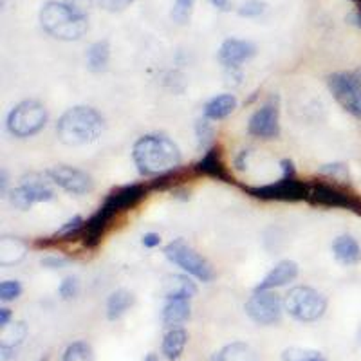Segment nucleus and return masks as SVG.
Instances as JSON below:
<instances>
[{"label": "nucleus", "mask_w": 361, "mask_h": 361, "mask_svg": "<svg viewBox=\"0 0 361 361\" xmlns=\"http://www.w3.org/2000/svg\"><path fill=\"white\" fill-rule=\"evenodd\" d=\"M132 159L141 176H166L183 161L180 150L170 137L163 134H147L134 143Z\"/></svg>", "instance_id": "nucleus-1"}, {"label": "nucleus", "mask_w": 361, "mask_h": 361, "mask_svg": "<svg viewBox=\"0 0 361 361\" xmlns=\"http://www.w3.org/2000/svg\"><path fill=\"white\" fill-rule=\"evenodd\" d=\"M147 197V188L143 185H128L114 190L109 193L102 208L96 212L89 221L85 222L82 230V243L85 247H96L102 240V235L105 233L107 226L111 224L112 219L121 212L134 208L137 202Z\"/></svg>", "instance_id": "nucleus-2"}, {"label": "nucleus", "mask_w": 361, "mask_h": 361, "mask_svg": "<svg viewBox=\"0 0 361 361\" xmlns=\"http://www.w3.org/2000/svg\"><path fill=\"white\" fill-rule=\"evenodd\" d=\"M40 24L47 35L56 40L76 42L83 38L89 29V18L85 11L69 2L51 0L42 8Z\"/></svg>", "instance_id": "nucleus-3"}, {"label": "nucleus", "mask_w": 361, "mask_h": 361, "mask_svg": "<svg viewBox=\"0 0 361 361\" xmlns=\"http://www.w3.org/2000/svg\"><path fill=\"white\" fill-rule=\"evenodd\" d=\"M105 130V119L96 109L78 105L63 112L56 123V135L67 147L94 143Z\"/></svg>", "instance_id": "nucleus-4"}, {"label": "nucleus", "mask_w": 361, "mask_h": 361, "mask_svg": "<svg viewBox=\"0 0 361 361\" xmlns=\"http://www.w3.org/2000/svg\"><path fill=\"white\" fill-rule=\"evenodd\" d=\"M283 309L298 322H316L327 311V298L309 286H296L289 289L283 300Z\"/></svg>", "instance_id": "nucleus-5"}, {"label": "nucleus", "mask_w": 361, "mask_h": 361, "mask_svg": "<svg viewBox=\"0 0 361 361\" xmlns=\"http://www.w3.org/2000/svg\"><path fill=\"white\" fill-rule=\"evenodd\" d=\"M47 118H49L47 111L40 102L25 99V102H20L11 109L6 127H8L9 134L24 140V137L38 134L47 125Z\"/></svg>", "instance_id": "nucleus-6"}, {"label": "nucleus", "mask_w": 361, "mask_h": 361, "mask_svg": "<svg viewBox=\"0 0 361 361\" xmlns=\"http://www.w3.org/2000/svg\"><path fill=\"white\" fill-rule=\"evenodd\" d=\"M164 257L172 264L179 266L185 273H188L190 276H195L201 282L214 280V267L209 266L208 260L201 257L190 244H186L185 238L172 240L169 246L164 247Z\"/></svg>", "instance_id": "nucleus-7"}, {"label": "nucleus", "mask_w": 361, "mask_h": 361, "mask_svg": "<svg viewBox=\"0 0 361 361\" xmlns=\"http://www.w3.org/2000/svg\"><path fill=\"white\" fill-rule=\"evenodd\" d=\"M251 197L262 199V201H307L309 199V185L304 180H298L296 177H282L271 185L251 186L246 188Z\"/></svg>", "instance_id": "nucleus-8"}, {"label": "nucleus", "mask_w": 361, "mask_h": 361, "mask_svg": "<svg viewBox=\"0 0 361 361\" xmlns=\"http://www.w3.org/2000/svg\"><path fill=\"white\" fill-rule=\"evenodd\" d=\"M309 202L325 208L350 209L354 214L361 215V197L354 195L349 190H343L336 185L327 183H311L309 185Z\"/></svg>", "instance_id": "nucleus-9"}, {"label": "nucleus", "mask_w": 361, "mask_h": 361, "mask_svg": "<svg viewBox=\"0 0 361 361\" xmlns=\"http://www.w3.org/2000/svg\"><path fill=\"white\" fill-rule=\"evenodd\" d=\"M329 89L334 99L349 114L361 118V83L354 73H334L329 76Z\"/></svg>", "instance_id": "nucleus-10"}, {"label": "nucleus", "mask_w": 361, "mask_h": 361, "mask_svg": "<svg viewBox=\"0 0 361 361\" xmlns=\"http://www.w3.org/2000/svg\"><path fill=\"white\" fill-rule=\"evenodd\" d=\"M246 314L255 324L275 325L282 320L283 304L280 296L273 291H255L244 305Z\"/></svg>", "instance_id": "nucleus-11"}, {"label": "nucleus", "mask_w": 361, "mask_h": 361, "mask_svg": "<svg viewBox=\"0 0 361 361\" xmlns=\"http://www.w3.org/2000/svg\"><path fill=\"white\" fill-rule=\"evenodd\" d=\"M45 176L49 177L53 185L60 186L73 195H83V193L92 192V188H94V180L89 173L67 166V164H58V166L45 170Z\"/></svg>", "instance_id": "nucleus-12"}, {"label": "nucleus", "mask_w": 361, "mask_h": 361, "mask_svg": "<svg viewBox=\"0 0 361 361\" xmlns=\"http://www.w3.org/2000/svg\"><path fill=\"white\" fill-rule=\"evenodd\" d=\"M247 132L255 137L262 140H273L280 134V109L279 98H271L269 102L264 103L259 111L255 112L247 123Z\"/></svg>", "instance_id": "nucleus-13"}, {"label": "nucleus", "mask_w": 361, "mask_h": 361, "mask_svg": "<svg viewBox=\"0 0 361 361\" xmlns=\"http://www.w3.org/2000/svg\"><path fill=\"white\" fill-rule=\"evenodd\" d=\"M257 47L247 40H238V38H228L222 42L221 49H219V62L226 67V69H238L240 63L247 62L250 58L255 56Z\"/></svg>", "instance_id": "nucleus-14"}, {"label": "nucleus", "mask_w": 361, "mask_h": 361, "mask_svg": "<svg viewBox=\"0 0 361 361\" xmlns=\"http://www.w3.org/2000/svg\"><path fill=\"white\" fill-rule=\"evenodd\" d=\"M298 276V264L293 260H282L264 276L262 282L255 288V291H273L276 288H283Z\"/></svg>", "instance_id": "nucleus-15"}, {"label": "nucleus", "mask_w": 361, "mask_h": 361, "mask_svg": "<svg viewBox=\"0 0 361 361\" xmlns=\"http://www.w3.org/2000/svg\"><path fill=\"white\" fill-rule=\"evenodd\" d=\"M20 188L24 190L25 195L31 199V202H47L54 197V190L51 186V179L42 173H27L22 177Z\"/></svg>", "instance_id": "nucleus-16"}, {"label": "nucleus", "mask_w": 361, "mask_h": 361, "mask_svg": "<svg viewBox=\"0 0 361 361\" xmlns=\"http://www.w3.org/2000/svg\"><path fill=\"white\" fill-rule=\"evenodd\" d=\"M27 336V325L25 322H15V324L8 325L2 329L0 334V353L4 360L17 356V349L22 345V341Z\"/></svg>", "instance_id": "nucleus-17"}, {"label": "nucleus", "mask_w": 361, "mask_h": 361, "mask_svg": "<svg viewBox=\"0 0 361 361\" xmlns=\"http://www.w3.org/2000/svg\"><path fill=\"white\" fill-rule=\"evenodd\" d=\"M195 170L204 176L209 177H215L219 180H228L230 176L226 172V166H224V161L221 157V148L219 147H212L209 150H206L204 156L201 157L197 164H195Z\"/></svg>", "instance_id": "nucleus-18"}, {"label": "nucleus", "mask_w": 361, "mask_h": 361, "mask_svg": "<svg viewBox=\"0 0 361 361\" xmlns=\"http://www.w3.org/2000/svg\"><path fill=\"white\" fill-rule=\"evenodd\" d=\"M334 259L343 266H354L361 260V247L350 235H340L333 243Z\"/></svg>", "instance_id": "nucleus-19"}, {"label": "nucleus", "mask_w": 361, "mask_h": 361, "mask_svg": "<svg viewBox=\"0 0 361 361\" xmlns=\"http://www.w3.org/2000/svg\"><path fill=\"white\" fill-rule=\"evenodd\" d=\"M192 314V307H190L188 298H169L163 307V320L164 327H176V325L186 322Z\"/></svg>", "instance_id": "nucleus-20"}, {"label": "nucleus", "mask_w": 361, "mask_h": 361, "mask_svg": "<svg viewBox=\"0 0 361 361\" xmlns=\"http://www.w3.org/2000/svg\"><path fill=\"white\" fill-rule=\"evenodd\" d=\"M27 243L17 237L0 238V266H13L25 259Z\"/></svg>", "instance_id": "nucleus-21"}, {"label": "nucleus", "mask_w": 361, "mask_h": 361, "mask_svg": "<svg viewBox=\"0 0 361 361\" xmlns=\"http://www.w3.org/2000/svg\"><path fill=\"white\" fill-rule=\"evenodd\" d=\"M188 343V333L183 327H172L164 334L163 354L169 361H176L183 356L185 347Z\"/></svg>", "instance_id": "nucleus-22"}, {"label": "nucleus", "mask_w": 361, "mask_h": 361, "mask_svg": "<svg viewBox=\"0 0 361 361\" xmlns=\"http://www.w3.org/2000/svg\"><path fill=\"white\" fill-rule=\"evenodd\" d=\"M197 295V286L195 282L185 275H173L166 279L164 286V298H193Z\"/></svg>", "instance_id": "nucleus-23"}, {"label": "nucleus", "mask_w": 361, "mask_h": 361, "mask_svg": "<svg viewBox=\"0 0 361 361\" xmlns=\"http://www.w3.org/2000/svg\"><path fill=\"white\" fill-rule=\"evenodd\" d=\"M237 109V98L233 94H219L206 102L204 118L208 119H224Z\"/></svg>", "instance_id": "nucleus-24"}, {"label": "nucleus", "mask_w": 361, "mask_h": 361, "mask_svg": "<svg viewBox=\"0 0 361 361\" xmlns=\"http://www.w3.org/2000/svg\"><path fill=\"white\" fill-rule=\"evenodd\" d=\"M135 304L134 293H130L128 289H118V291L112 293L107 300V318L111 322L119 320L132 305Z\"/></svg>", "instance_id": "nucleus-25"}, {"label": "nucleus", "mask_w": 361, "mask_h": 361, "mask_svg": "<svg viewBox=\"0 0 361 361\" xmlns=\"http://www.w3.org/2000/svg\"><path fill=\"white\" fill-rule=\"evenodd\" d=\"M212 361H259V356L247 343L233 341V343L222 347Z\"/></svg>", "instance_id": "nucleus-26"}, {"label": "nucleus", "mask_w": 361, "mask_h": 361, "mask_svg": "<svg viewBox=\"0 0 361 361\" xmlns=\"http://www.w3.org/2000/svg\"><path fill=\"white\" fill-rule=\"evenodd\" d=\"M111 60V44L109 40H99L92 44L87 51V66L92 73H103Z\"/></svg>", "instance_id": "nucleus-27"}, {"label": "nucleus", "mask_w": 361, "mask_h": 361, "mask_svg": "<svg viewBox=\"0 0 361 361\" xmlns=\"http://www.w3.org/2000/svg\"><path fill=\"white\" fill-rule=\"evenodd\" d=\"M62 361H96L94 350L85 340L73 341L71 345H67Z\"/></svg>", "instance_id": "nucleus-28"}, {"label": "nucleus", "mask_w": 361, "mask_h": 361, "mask_svg": "<svg viewBox=\"0 0 361 361\" xmlns=\"http://www.w3.org/2000/svg\"><path fill=\"white\" fill-rule=\"evenodd\" d=\"M195 135H197V143H199V150L206 152L209 148L214 147L215 141V130L209 123L208 118L197 119V123H195Z\"/></svg>", "instance_id": "nucleus-29"}, {"label": "nucleus", "mask_w": 361, "mask_h": 361, "mask_svg": "<svg viewBox=\"0 0 361 361\" xmlns=\"http://www.w3.org/2000/svg\"><path fill=\"white\" fill-rule=\"evenodd\" d=\"M283 361H325L324 354L312 349H300V347H291L286 349L282 354Z\"/></svg>", "instance_id": "nucleus-30"}, {"label": "nucleus", "mask_w": 361, "mask_h": 361, "mask_svg": "<svg viewBox=\"0 0 361 361\" xmlns=\"http://www.w3.org/2000/svg\"><path fill=\"white\" fill-rule=\"evenodd\" d=\"M193 13V0H176V4H173L172 13H170V17L176 24L179 25H186L192 18Z\"/></svg>", "instance_id": "nucleus-31"}, {"label": "nucleus", "mask_w": 361, "mask_h": 361, "mask_svg": "<svg viewBox=\"0 0 361 361\" xmlns=\"http://www.w3.org/2000/svg\"><path fill=\"white\" fill-rule=\"evenodd\" d=\"M83 226H85L83 219L80 217V215H74L71 221H67L66 224H63L56 233H54V238H58V240H66V238H71L73 235L82 233Z\"/></svg>", "instance_id": "nucleus-32"}, {"label": "nucleus", "mask_w": 361, "mask_h": 361, "mask_svg": "<svg viewBox=\"0 0 361 361\" xmlns=\"http://www.w3.org/2000/svg\"><path fill=\"white\" fill-rule=\"evenodd\" d=\"M266 9L267 4L262 2V0H247V2H244V4L238 8V15L246 18H257L260 17V15H264Z\"/></svg>", "instance_id": "nucleus-33"}, {"label": "nucleus", "mask_w": 361, "mask_h": 361, "mask_svg": "<svg viewBox=\"0 0 361 361\" xmlns=\"http://www.w3.org/2000/svg\"><path fill=\"white\" fill-rule=\"evenodd\" d=\"M22 295V286L18 280H6L0 283V300L2 302H11Z\"/></svg>", "instance_id": "nucleus-34"}, {"label": "nucleus", "mask_w": 361, "mask_h": 361, "mask_svg": "<svg viewBox=\"0 0 361 361\" xmlns=\"http://www.w3.org/2000/svg\"><path fill=\"white\" fill-rule=\"evenodd\" d=\"M78 293H80V282L76 276H67V279H63V282L60 283V288H58V295L62 296L63 300L76 298Z\"/></svg>", "instance_id": "nucleus-35"}, {"label": "nucleus", "mask_w": 361, "mask_h": 361, "mask_svg": "<svg viewBox=\"0 0 361 361\" xmlns=\"http://www.w3.org/2000/svg\"><path fill=\"white\" fill-rule=\"evenodd\" d=\"M320 172L324 176L331 177L334 180H347L349 179V170L345 166L343 163H331V164H324L320 169Z\"/></svg>", "instance_id": "nucleus-36"}, {"label": "nucleus", "mask_w": 361, "mask_h": 361, "mask_svg": "<svg viewBox=\"0 0 361 361\" xmlns=\"http://www.w3.org/2000/svg\"><path fill=\"white\" fill-rule=\"evenodd\" d=\"M9 201H11V204L15 206V208L22 209V212H25V209H29V208H31V206H33L31 199H29L27 195H25V192L20 188V186L9 192Z\"/></svg>", "instance_id": "nucleus-37"}, {"label": "nucleus", "mask_w": 361, "mask_h": 361, "mask_svg": "<svg viewBox=\"0 0 361 361\" xmlns=\"http://www.w3.org/2000/svg\"><path fill=\"white\" fill-rule=\"evenodd\" d=\"M96 2H98L99 8H103L105 11L119 13L123 11V9H127L134 0H96Z\"/></svg>", "instance_id": "nucleus-38"}, {"label": "nucleus", "mask_w": 361, "mask_h": 361, "mask_svg": "<svg viewBox=\"0 0 361 361\" xmlns=\"http://www.w3.org/2000/svg\"><path fill=\"white\" fill-rule=\"evenodd\" d=\"M69 264V260L63 259V257H58V255H47L42 259V266L47 267V269H62Z\"/></svg>", "instance_id": "nucleus-39"}, {"label": "nucleus", "mask_w": 361, "mask_h": 361, "mask_svg": "<svg viewBox=\"0 0 361 361\" xmlns=\"http://www.w3.org/2000/svg\"><path fill=\"white\" fill-rule=\"evenodd\" d=\"M141 243H143L145 247H157L161 244V237L159 233H154V231H150V233H145L143 238H141Z\"/></svg>", "instance_id": "nucleus-40"}, {"label": "nucleus", "mask_w": 361, "mask_h": 361, "mask_svg": "<svg viewBox=\"0 0 361 361\" xmlns=\"http://www.w3.org/2000/svg\"><path fill=\"white\" fill-rule=\"evenodd\" d=\"M250 156H251L250 150H243V152L238 154L237 159H235V166H237V170H240V172H243V170H246L247 157H250Z\"/></svg>", "instance_id": "nucleus-41"}, {"label": "nucleus", "mask_w": 361, "mask_h": 361, "mask_svg": "<svg viewBox=\"0 0 361 361\" xmlns=\"http://www.w3.org/2000/svg\"><path fill=\"white\" fill-rule=\"evenodd\" d=\"M208 2L219 11H230L231 9V0H208Z\"/></svg>", "instance_id": "nucleus-42"}, {"label": "nucleus", "mask_w": 361, "mask_h": 361, "mask_svg": "<svg viewBox=\"0 0 361 361\" xmlns=\"http://www.w3.org/2000/svg\"><path fill=\"white\" fill-rule=\"evenodd\" d=\"M280 164H282V170H283L282 177H295V166H293L291 159H283Z\"/></svg>", "instance_id": "nucleus-43"}, {"label": "nucleus", "mask_w": 361, "mask_h": 361, "mask_svg": "<svg viewBox=\"0 0 361 361\" xmlns=\"http://www.w3.org/2000/svg\"><path fill=\"white\" fill-rule=\"evenodd\" d=\"M9 320H11V311L8 307H0V327H8Z\"/></svg>", "instance_id": "nucleus-44"}, {"label": "nucleus", "mask_w": 361, "mask_h": 361, "mask_svg": "<svg viewBox=\"0 0 361 361\" xmlns=\"http://www.w3.org/2000/svg\"><path fill=\"white\" fill-rule=\"evenodd\" d=\"M0 193L2 195L8 193V172L6 170H0Z\"/></svg>", "instance_id": "nucleus-45"}, {"label": "nucleus", "mask_w": 361, "mask_h": 361, "mask_svg": "<svg viewBox=\"0 0 361 361\" xmlns=\"http://www.w3.org/2000/svg\"><path fill=\"white\" fill-rule=\"evenodd\" d=\"M145 361H161V360L156 356V354L150 353V354H147V357H145Z\"/></svg>", "instance_id": "nucleus-46"}, {"label": "nucleus", "mask_w": 361, "mask_h": 361, "mask_svg": "<svg viewBox=\"0 0 361 361\" xmlns=\"http://www.w3.org/2000/svg\"><path fill=\"white\" fill-rule=\"evenodd\" d=\"M354 74H356V78H357V80H360V83H361V69H357V71H356V73H354Z\"/></svg>", "instance_id": "nucleus-47"}, {"label": "nucleus", "mask_w": 361, "mask_h": 361, "mask_svg": "<svg viewBox=\"0 0 361 361\" xmlns=\"http://www.w3.org/2000/svg\"><path fill=\"white\" fill-rule=\"evenodd\" d=\"M38 361H49V356H44L42 360H38Z\"/></svg>", "instance_id": "nucleus-48"}, {"label": "nucleus", "mask_w": 361, "mask_h": 361, "mask_svg": "<svg viewBox=\"0 0 361 361\" xmlns=\"http://www.w3.org/2000/svg\"><path fill=\"white\" fill-rule=\"evenodd\" d=\"M360 343H361V331H360Z\"/></svg>", "instance_id": "nucleus-49"}]
</instances>
